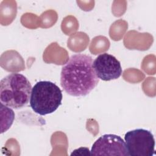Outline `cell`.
<instances>
[{
  "label": "cell",
  "mask_w": 156,
  "mask_h": 156,
  "mask_svg": "<svg viewBox=\"0 0 156 156\" xmlns=\"http://www.w3.org/2000/svg\"><path fill=\"white\" fill-rule=\"evenodd\" d=\"M32 86L24 75L12 73L0 82L1 103L10 108L24 107L30 101Z\"/></svg>",
  "instance_id": "2"
},
{
  "label": "cell",
  "mask_w": 156,
  "mask_h": 156,
  "mask_svg": "<svg viewBox=\"0 0 156 156\" xmlns=\"http://www.w3.org/2000/svg\"><path fill=\"white\" fill-rule=\"evenodd\" d=\"M93 66L98 77L104 81L117 79L122 73L120 62L108 53L99 55L93 60Z\"/></svg>",
  "instance_id": "6"
},
{
  "label": "cell",
  "mask_w": 156,
  "mask_h": 156,
  "mask_svg": "<svg viewBox=\"0 0 156 156\" xmlns=\"http://www.w3.org/2000/svg\"><path fill=\"white\" fill-rule=\"evenodd\" d=\"M91 155L90 151L87 147H79L77 149L74 150L72 153L71 154V155Z\"/></svg>",
  "instance_id": "7"
},
{
  "label": "cell",
  "mask_w": 156,
  "mask_h": 156,
  "mask_svg": "<svg viewBox=\"0 0 156 156\" xmlns=\"http://www.w3.org/2000/svg\"><path fill=\"white\" fill-rule=\"evenodd\" d=\"M90 152L91 155H129L125 141L115 134L101 136L93 143Z\"/></svg>",
  "instance_id": "5"
},
{
  "label": "cell",
  "mask_w": 156,
  "mask_h": 156,
  "mask_svg": "<svg viewBox=\"0 0 156 156\" xmlns=\"http://www.w3.org/2000/svg\"><path fill=\"white\" fill-rule=\"evenodd\" d=\"M124 140L130 156H152L155 154L154 136L148 130L136 129L128 131Z\"/></svg>",
  "instance_id": "4"
},
{
  "label": "cell",
  "mask_w": 156,
  "mask_h": 156,
  "mask_svg": "<svg viewBox=\"0 0 156 156\" xmlns=\"http://www.w3.org/2000/svg\"><path fill=\"white\" fill-rule=\"evenodd\" d=\"M93 63L91 56L82 53L69 57L60 73V85L67 94L76 97L85 96L98 85L99 79Z\"/></svg>",
  "instance_id": "1"
},
{
  "label": "cell",
  "mask_w": 156,
  "mask_h": 156,
  "mask_svg": "<svg viewBox=\"0 0 156 156\" xmlns=\"http://www.w3.org/2000/svg\"><path fill=\"white\" fill-rule=\"evenodd\" d=\"M62 90L55 83L39 81L32 88L30 106L35 113L43 116L54 112L62 104Z\"/></svg>",
  "instance_id": "3"
}]
</instances>
